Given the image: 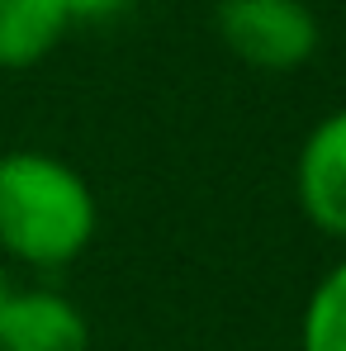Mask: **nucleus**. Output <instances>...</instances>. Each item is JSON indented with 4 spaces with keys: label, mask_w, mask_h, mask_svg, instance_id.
Here are the masks:
<instances>
[{
    "label": "nucleus",
    "mask_w": 346,
    "mask_h": 351,
    "mask_svg": "<svg viewBox=\"0 0 346 351\" xmlns=\"http://www.w3.org/2000/svg\"><path fill=\"white\" fill-rule=\"evenodd\" d=\"M100 228L90 180L43 147L0 152V256L29 271L71 266Z\"/></svg>",
    "instance_id": "nucleus-1"
},
{
    "label": "nucleus",
    "mask_w": 346,
    "mask_h": 351,
    "mask_svg": "<svg viewBox=\"0 0 346 351\" xmlns=\"http://www.w3.org/2000/svg\"><path fill=\"white\" fill-rule=\"evenodd\" d=\"M219 38L256 71H294L318 53V14L304 0H219Z\"/></svg>",
    "instance_id": "nucleus-2"
},
{
    "label": "nucleus",
    "mask_w": 346,
    "mask_h": 351,
    "mask_svg": "<svg viewBox=\"0 0 346 351\" xmlns=\"http://www.w3.org/2000/svg\"><path fill=\"white\" fill-rule=\"evenodd\" d=\"M294 199L318 233L346 242V110L323 114L294 157Z\"/></svg>",
    "instance_id": "nucleus-3"
},
{
    "label": "nucleus",
    "mask_w": 346,
    "mask_h": 351,
    "mask_svg": "<svg viewBox=\"0 0 346 351\" xmlns=\"http://www.w3.org/2000/svg\"><path fill=\"white\" fill-rule=\"evenodd\" d=\"M0 351H90V323L62 290L29 285L5 304Z\"/></svg>",
    "instance_id": "nucleus-4"
},
{
    "label": "nucleus",
    "mask_w": 346,
    "mask_h": 351,
    "mask_svg": "<svg viewBox=\"0 0 346 351\" xmlns=\"http://www.w3.org/2000/svg\"><path fill=\"white\" fill-rule=\"evenodd\" d=\"M71 19L58 0H0V66H38L66 38Z\"/></svg>",
    "instance_id": "nucleus-5"
},
{
    "label": "nucleus",
    "mask_w": 346,
    "mask_h": 351,
    "mask_svg": "<svg viewBox=\"0 0 346 351\" xmlns=\"http://www.w3.org/2000/svg\"><path fill=\"white\" fill-rule=\"evenodd\" d=\"M299 351H346V256L308 290L299 318Z\"/></svg>",
    "instance_id": "nucleus-6"
},
{
    "label": "nucleus",
    "mask_w": 346,
    "mask_h": 351,
    "mask_svg": "<svg viewBox=\"0 0 346 351\" xmlns=\"http://www.w3.org/2000/svg\"><path fill=\"white\" fill-rule=\"evenodd\" d=\"M58 5L66 10V19H71V24H100V19L123 14L133 0H58Z\"/></svg>",
    "instance_id": "nucleus-7"
},
{
    "label": "nucleus",
    "mask_w": 346,
    "mask_h": 351,
    "mask_svg": "<svg viewBox=\"0 0 346 351\" xmlns=\"http://www.w3.org/2000/svg\"><path fill=\"white\" fill-rule=\"evenodd\" d=\"M10 294H14V285L5 280V271H0V318H5V304H10Z\"/></svg>",
    "instance_id": "nucleus-8"
}]
</instances>
